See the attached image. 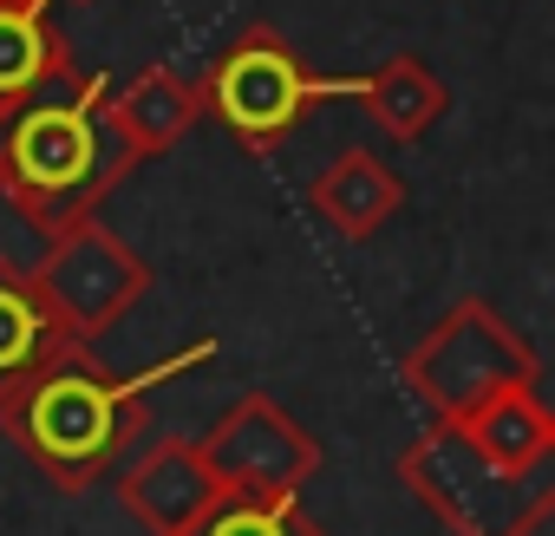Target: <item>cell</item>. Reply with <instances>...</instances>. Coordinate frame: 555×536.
I'll use <instances>...</instances> for the list:
<instances>
[{
	"mask_svg": "<svg viewBox=\"0 0 555 536\" xmlns=\"http://www.w3.org/2000/svg\"><path fill=\"white\" fill-rule=\"evenodd\" d=\"M131 151L112 118V86L99 73L60 66L21 99H0V196L40 235H60L131 177Z\"/></svg>",
	"mask_w": 555,
	"mask_h": 536,
	"instance_id": "1",
	"label": "cell"
},
{
	"mask_svg": "<svg viewBox=\"0 0 555 536\" xmlns=\"http://www.w3.org/2000/svg\"><path fill=\"white\" fill-rule=\"evenodd\" d=\"M216 347L196 341L190 354L177 360H157L151 373H105L92 354H73L66 367L40 373L34 386H21L8 406H0V425L21 445V458H34L60 490H92L118 458L125 445H138V432L151 425L144 412V393L177 380L183 367H203Z\"/></svg>",
	"mask_w": 555,
	"mask_h": 536,
	"instance_id": "2",
	"label": "cell"
},
{
	"mask_svg": "<svg viewBox=\"0 0 555 536\" xmlns=\"http://www.w3.org/2000/svg\"><path fill=\"white\" fill-rule=\"evenodd\" d=\"M399 373H405V393L431 412V425H457L496 393H535L542 360L490 302L470 295L399 360Z\"/></svg>",
	"mask_w": 555,
	"mask_h": 536,
	"instance_id": "3",
	"label": "cell"
},
{
	"mask_svg": "<svg viewBox=\"0 0 555 536\" xmlns=\"http://www.w3.org/2000/svg\"><path fill=\"white\" fill-rule=\"evenodd\" d=\"M399 484L451 529V536H535L555 516V471L509 477L464 445L451 425H425L399 451Z\"/></svg>",
	"mask_w": 555,
	"mask_h": 536,
	"instance_id": "4",
	"label": "cell"
},
{
	"mask_svg": "<svg viewBox=\"0 0 555 536\" xmlns=\"http://www.w3.org/2000/svg\"><path fill=\"white\" fill-rule=\"evenodd\" d=\"M321 99H353V79L308 73V66L288 53V40L268 34V27L242 34V40L216 60V73H209V86H203V112H216V118L229 125V138H235L248 157H268Z\"/></svg>",
	"mask_w": 555,
	"mask_h": 536,
	"instance_id": "5",
	"label": "cell"
},
{
	"mask_svg": "<svg viewBox=\"0 0 555 536\" xmlns=\"http://www.w3.org/2000/svg\"><path fill=\"white\" fill-rule=\"evenodd\" d=\"M34 282L47 289V302L60 308V321L73 328V341L92 347L99 334H112L151 295L157 276H151V261L138 248H125L99 216H86V222H73V229L53 235L47 261L34 268Z\"/></svg>",
	"mask_w": 555,
	"mask_h": 536,
	"instance_id": "6",
	"label": "cell"
},
{
	"mask_svg": "<svg viewBox=\"0 0 555 536\" xmlns=\"http://www.w3.org/2000/svg\"><path fill=\"white\" fill-rule=\"evenodd\" d=\"M196 451L235 497H301V484L321 471V438L268 393H242L235 406H222Z\"/></svg>",
	"mask_w": 555,
	"mask_h": 536,
	"instance_id": "7",
	"label": "cell"
},
{
	"mask_svg": "<svg viewBox=\"0 0 555 536\" xmlns=\"http://www.w3.org/2000/svg\"><path fill=\"white\" fill-rule=\"evenodd\" d=\"M222 484L203 464L196 438H157L138 451V464L118 477V503L125 516H138L151 536H190L209 510H216Z\"/></svg>",
	"mask_w": 555,
	"mask_h": 536,
	"instance_id": "8",
	"label": "cell"
},
{
	"mask_svg": "<svg viewBox=\"0 0 555 536\" xmlns=\"http://www.w3.org/2000/svg\"><path fill=\"white\" fill-rule=\"evenodd\" d=\"M73 354H92V347L73 341V328L60 321V308L34 282V268L0 255V406H8L21 386H34L40 373L66 367Z\"/></svg>",
	"mask_w": 555,
	"mask_h": 536,
	"instance_id": "9",
	"label": "cell"
},
{
	"mask_svg": "<svg viewBox=\"0 0 555 536\" xmlns=\"http://www.w3.org/2000/svg\"><path fill=\"white\" fill-rule=\"evenodd\" d=\"M112 118H118V138H125V151L138 164L144 157H164L203 118V86L190 73H177V66H144L131 86L112 92Z\"/></svg>",
	"mask_w": 555,
	"mask_h": 536,
	"instance_id": "10",
	"label": "cell"
},
{
	"mask_svg": "<svg viewBox=\"0 0 555 536\" xmlns=\"http://www.w3.org/2000/svg\"><path fill=\"white\" fill-rule=\"evenodd\" d=\"M308 203H314V216L334 222L347 242H366V235H379V229L399 216L405 183H399V170L379 164L373 151H340V157L308 183Z\"/></svg>",
	"mask_w": 555,
	"mask_h": 536,
	"instance_id": "11",
	"label": "cell"
},
{
	"mask_svg": "<svg viewBox=\"0 0 555 536\" xmlns=\"http://www.w3.org/2000/svg\"><path fill=\"white\" fill-rule=\"evenodd\" d=\"M451 432H464V445L509 477H548L555 471V419L542 412L535 393H496L490 406H477Z\"/></svg>",
	"mask_w": 555,
	"mask_h": 536,
	"instance_id": "12",
	"label": "cell"
},
{
	"mask_svg": "<svg viewBox=\"0 0 555 536\" xmlns=\"http://www.w3.org/2000/svg\"><path fill=\"white\" fill-rule=\"evenodd\" d=\"M353 99H360V105L373 112V125H379L386 138H399V144H418V138L444 118V86H438L431 66L412 60V53H399V60H386L379 73L353 79Z\"/></svg>",
	"mask_w": 555,
	"mask_h": 536,
	"instance_id": "13",
	"label": "cell"
},
{
	"mask_svg": "<svg viewBox=\"0 0 555 536\" xmlns=\"http://www.w3.org/2000/svg\"><path fill=\"white\" fill-rule=\"evenodd\" d=\"M60 66H73L66 34L47 14H14L0 8V99H21L40 79H53Z\"/></svg>",
	"mask_w": 555,
	"mask_h": 536,
	"instance_id": "14",
	"label": "cell"
},
{
	"mask_svg": "<svg viewBox=\"0 0 555 536\" xmlns=\"http://www.w3.org/2000/svg\"><path fill=\"white\" fill-rule=\"evenodd\" d=\"M190 536H327V529L301 510V497H235V490H222L216 510Z\"/></svg>",
	"mask_w": 555,
	"mask_h": 536,
	"instance_id": "15",
	"label": "cell"
},
{
	"mask_svg": "<svg viewBox=\"0 0 555 536\" xmlns=\"http://www.w3.org/2000/svg\"><path fill=\"white\" fill-rule=\"evenodd\" d=\"M0 8H14V14H47V0H0Z\"/></svg>",
	"mask_w": 555,
	"mask_h": 536,
	"instance_id": "16",
	"label": "cell"
}]
</instances>
